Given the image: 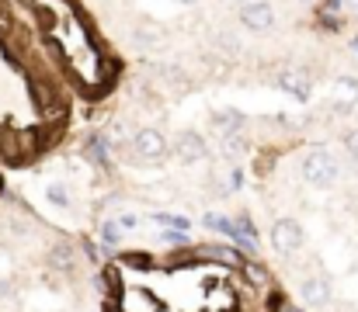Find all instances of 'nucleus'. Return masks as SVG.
Segmentation results:
<instances>
[{
    "label": "nucleus",
    "mask_w": 358,
    "mask_h": 312,
    "mask_svg": "<svg viewBox=\"0 0 358 312\" xmlns=\"http://www.w3.org/2000/svg\"><path fill=\"white\" fill-rule=\"evenodd\" d=\"M178 3H199V0H178Z\"/></svg>",
    "instance_id": "obj_15"
},
{
    "label": "nucleus",
    "mask_w": 358,
    "mask_h": 312,
    "mask_svg": "<svg viewBox=\"0 0 358 312\" xmlns=\"http://www.w3.org/2000/svg\"><path fill=\"white\" fill-rule=\"evenodd\" d=\"M119 239H122V229L108 222V225H105V243H119Z\"/></svg>",
    "instance_id": "obj_10"
},
{
    "label": "nucleus",
    "mask_w": 358,
    "mask_h": 312,
    "mask_svg": "<svg viewBox=\"0 0 358 312\" xmlns=\"http://www.w3.org/2000/svg\"><path fill=\"white\" fill-rule=\"evenodd\" d=\"M345 3H348V10H352V14H358V0H345Z\"/></svg>",
    "instance_id": "obj_13"
},
{
    "label": "nucleus",
    "mask_w": 358,
    "mask_h": 312,
    "mask_svg": "<svg viewBox=\"0 0 358 312\" xmlns=\"http://www.w3.org/2000/svg\"><path fill=\"white\" fill-rule=\"evenodd\" d=\"M45 198H49V205L56 208H70V191H66V184H45Z\"/></svg>",
    "instance_id": "obj_8"
},
{
    "label": "nucleus",
    "mask_w": 358,
    "mask_h": 312,
    "mask_svg": "<svg viewBox=\"0 0 358 312\" xmlns=\"http://www.w3.org/2000/svg\"><path fill=\"white\" fill-rule=\"evenodd\" d=\"M240 24L247 31H268L275 24V7L264 3V0H254V3H243L240 7Z\"/></svg>",
    "instance_id": "obj_3"
},
{
    "label": "nucleus",
    "mask_w": 358,
    "mask_h": 312,
    "mask_svg": "<svg viewBox=\"0 0 358 312\" xmlns=\"http://www.w3.org/2000/svg\"><path fill=\"white\" fill-rule=\"evenodd\" d=\"M132 146H136V153L146 156V160H160V156L167 153V139H164L157 128H139L136 139H132Z\"/></svg>",
    "instance_id": "obj_4"
},
{
    "label": "nucleus",
    "mask_w": 358,
    "mask_h": 312,
    "mask_svg": "<svg viewBox=\"0 0 358 312\" xmlns=\"http://www.w3.org/2000/svg\"><path fill=\"white\" fill-rule=\"evenodd\" d=\"M345 146H348V153L358 160V128L355 132H348V139H345Z\"/></svg>",
    "instance_id": "obj_11"
},
{
    "label": "nucleus",
    "mask_w": 358,
    "mask_h": 312,
    "mask_svg": "<svg viewBox=\"0 0 358 312\" xmlns=\"http://www.w3.org/2000/svg\"><path fill=\"white\" fill-rule=\"evenodd\" d=\"M7 295H10V285H7V281H0V299H7Z\"/></svg>",
    "instance_id": "obj_12"
},
{
    "label": "nucleus",
    "mask_w": 358,
    "mask_h": 312,
    "mask_svg": "<svg viewBox=\"0 0 358 312\" xmlns=\"http://www.w3.org/2000/svg\"><path fill=\"white\" fill-rule=\"evenodd\" d=\"M52 260H59L63 267H70V260H73V253H70V246H56V250H52Z\"/></svg>",
    "instance_id": "obj_9"
},
{
    "label": "nucleus",
    "mask_w": 358,
    "mask_h": 312,
    "mask_svg": "<svg viewBox=\"0 0 358 312\" xmlns=\"http://www.w3.org/2000/svg\"><path fill=\"white\" fill-rule=\"evenodd\" d=\"M338 160L327 153V149H310L303 156V177L313 184V188H331L338 181Z\"/></svg>",
    "instance_id": "obj_1"
},
{
    "label": "nucleus",
    "mask_w": 358,
    "mask_h": 312,
    "mask_svg": "<svg viewBox=\"0 0 358 312\" xmlns=\"http://www.w3.org/2000/svg\"><path fill=\"white\" fill-rule=\"evenodd\" d=\"M352 52H355V56H358V38H355V42H352Z\"/></svg>",
    "instance_id": "obj_14"
},
{
    "label": "nucleus",
    "mask_w": 358,
    "mask_h": 312,
    "mask_svg": "<svg viewBox=\"0 0 358 312\" xmlns=\"http://www.w3.org/2000/svg\"><path fill=\"white\" fill-rule=\"evenodd\" d=\"M282 87H285V91H292L296 98H310V84H306V73H299V70L285 73V77H282Z\"/></svg>",
    "instance_id": "obj_7"
},
{
    "label": "nucleus",
    "mask_w": 358,
    "mask_h": 312,
    "mask_svg": "<svg viewBox=\"0 0 358 312\" xmlns=\"http://www.w3.org/2000/svg\"><path fill=\"white\" fill-rule=\"evenodd\" d=\"M174 149H178V156L185 160V163H195V160H202L209 149H206V139L199 135V132H181L178 139H174Z\"/></svg>",
    "instance_id": "obj_6"
},
{
    "label": "nucleus",
    "mask_w": 358,
    "mask_h": 312,
    "mask_svg": "<svg viewBox=\"0 0 358 312\" xmlns=\"http://www.w3.org/2000/svg\"><path fill=\"white\" fill-rule=\"evenodd\" d=\"M299 299H303L306 306H313V309L327 306V302H331V281H327V278H306V281L299 285Z\"/></svg>",
    "instance_id": "obj_5"
},
{
    "label": "nucleus",
    "mask_w": 358,
    "mask_h": 312,
    "mask_svg": "<svg viewBox=\"0 0 358 312\" xmlns=\"http://www.w3.org/2000/svg\"><path fill=\"white\" fill-rule=\"evenodd\" d=\"M303 243H306V232L296 218H278L271 225V246L278 253H296V250H303Z\"/></svg>",
    "instance_id": "obj_2"
},
{
    "label": "nucleus",
    "mask_w": 358,
    "mask_h": 312,
    "mask_svg": "<svg viewBox=\"0 0 358 312\" xmlns=\"http://www.w3.org/2000/svg\"><path fill=\"white\" fill-rule=\"evenodd\" d=\"M303 3H317V0H303Z\"/></svg>",
    "instance_id": "obj_16"
}]
</instances>
